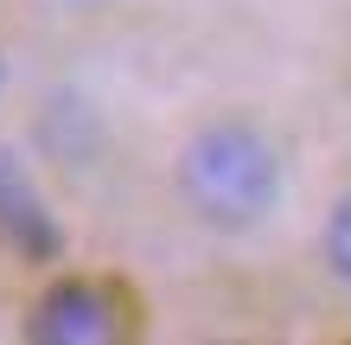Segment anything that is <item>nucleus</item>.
I'll return each instance as SVG.
<instances>
[{
  "label": "nucleus",
  "instance_id": "obj_3",
  "mask_svg": "<svg viewBox=\"0 0 351 345\" xmlns=\"http://www.w3.org/2000/svg\"><path fill=\"white\" fill-rule=\"evenodd\" d=\"M0 237L26 262H58V250H64V230H58L51 205L38 198V186L7 147H0Z\"/></svg>",
  "mask_w": 351,
  "mask_h": 345
},
{
  "label": "nucleus",
  "instance_id": "obj_2",
  "mask_svg": "<svg viewBox=\"0 0 351 345\" xmlns=\"http://www.w3.org/2000/svg\"><path fill=\"white\" fill-rule=\"evenodd\" d=\"M115 333H121L115 300L90 288V281H51L32 300V320H26V339H38V345H102Z\"/></svg>",
  "mask_w": 351,
  "mask_h": 345
},
{
  "label": "nucleus",
  "instance_id": "obj_4",
  "mask_svg": "<svg viewBox=\"0 0 351 345\" xmlns=\"http://www.w3.org/2000/svg\"><path fill=\"white\" fill-rule=\"evenodd\" d=\"M71 134H90V141H96V115L77 109V103H51L45 121H38V141H45L58 160H90V147H77Z\"/></svg>",
  "mask_w": 351,
  "mask_h": 345
},
{
  "label": "nucleus",
  "instance_id": "obj_5",
  "mask_svg": "<svg viewBox=\"0 0 351 345\" xmlns=\"http://www.w3.org/2000/svg\"><path fill=\"white\" fill-rule=\"evenodd\" d=\"M319 256H326V269H332V281H345V288H351V192L339 198L332 211H326V237H319Z\"/></svg>",
  "mask_w": 351,
  "mask_h": 345
},
{
  "label": "nucleus",
  "instance_id": "obj_1",
  "mask_svg": "<svg viewBox=\"0 0 351 345\" xmlns=\"http://www.w3.org/2000/svg\"><path fill=\"white\" fill-rule=\"evenodd\" d=\"M179 198L211 230H256L281 198V160L250 121H211L179 154Z\"/></svg>",
  "mask_w": 351,
  "mask_h": 345
}]
</instances>
